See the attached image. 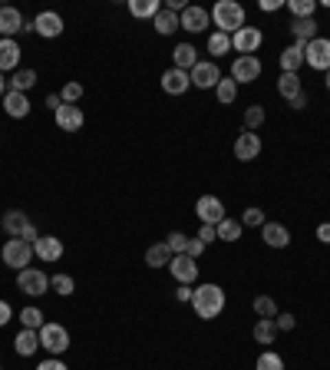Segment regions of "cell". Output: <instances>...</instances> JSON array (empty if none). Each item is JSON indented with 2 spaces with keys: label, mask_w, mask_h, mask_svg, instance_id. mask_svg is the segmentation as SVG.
Wrapping results in <instances>:
<instances>
[{
  "label": "cell",
  "mask_w": 330,
  "mask_h": 370,
  "mask_svg": "<svg viewBox=\"0 0 330 370\" xmlns=\"http://www.w3.org/2000/svg\"><path fill=\"white\" fill-rule=\"evenodd\" d=\"M212 20H214V27H218V34H228L234 36L241 27H248V20H245V7L238 3V0H218L212 10Z\"/></svg>",
  "instance_id": "cell-1"
},
{
  "label": "cell",
  "mask_w": 330,
  "mask_h": 370,
  "mask_svg": "<svg viewBox=\"0 0 330 370\" xmlns=\"http://www.w3.org/2000/svg\"><path fill=\"white\" fill-rule=\"evenodd\" d=\"M192 307L201 320H214L225 311V291L218 285H198L192 291Z\"/></svg>",
  "instance_id": "cell-2"
},
{
  "label": "cell",
  "mask_w": 330,
  "mask_h": 370,
  "mask_svg": "<svg viewBox=\"0 0 330 370\" xmlns=\"http://www.w3.org/2000/svg\"><path fill=\"white\" fill-rule=\"evenodd\" d=\"M0 258H3V265H7V268L23 271V268H30V261H33V245L30 241H23V238H7V245H3Z\"/></svg>",
  "instance_id": "cell-3"
},
{
  "label": "cell",
  "mask_w": 330,
  "mask_h": 370,
  "mask_svg": "<svg viewBox=\"0 0 330 370\" xmlns=\"http://www.w3.org/2000/svg\"><path fill=\"white\" fill-rule=\"evenodd\" d=\"M40 347H47L53 357H60L69 347V331L63 324H43L40 327Z\"/></svg>",
  "instance_id": "cell-4"
},
{
  "label": "cell",
  "mask_w": 330,
  "mask_h": 370,
  "mask_svg": "<svg viewBox=\"0 0 330 370\" xmlns=\"http://www.w3.org/2000/svg\"><path fill=\"white\" fill-rule=\"evenodd\" d=\"M16 287L23 294H30V298H40V294L50 291V278L36 268H23V271H16Z\"/></svg>",
  "instance_id": "cell-5"
},
{
  "label": "cell",
  "mask_w": 330,
  "mask_h": 370,
  "mask_svg": "<svg viewBox=\"0 0 330 370\" xmlns=\"http://www.w3.org/2000/svg\"><path fill=\"white\" fill-rule=\"evenodd\" d=\"M195 215L201 219V225H214V228H218V221L228 219V215H225V205H221L218 195H201L195 202Z\"/></svg>",
  "instance_id": "cell-6"
},
{
  "label": "cell",
  "mask_w": 330,
  "mask_h": 370,
  "mask_svg": "<svg viewBox=\"0 0 330 370\" xmlns=\"http://www.w3.org/2000/svg\"><path fill=\"white\" fill-rule=\"evenodd\" d=\"M304 63L314 69H327L330 73V40L327 36H317L304 47Z\"/></svg>",
  "instance_id": "cell-7"
},
{
  "label": "cell",
  "mask_w": 330,
  "mask_h": 370,
  "mask_svg": "<svg viewBox=\"0 0 330 370\" xmlns=\"http://www.w3.org/2000/svg\"><path fill=\"white\" fill-rule=\"evenodd\" d=\"M168 271H172V278L179 281V285H195L198 278V265L195 258H188V254H172V261H168Z\"/></svg>",
  "instance_id": "cell-8"
},
{
  "label": "cell",
  "mask_w": 330,
  "mask_h": 370,
  "mask_svg": "<svg viewBox=\"0 0 330 370\" xmlns=\"http://www.w3.org/2000/svg\"><path fill=\"white\" fill-rule=\"evenodd\" d=\"M208 23H212V14H208L205 7H185V10L179 14V27L182 30H188V34L208 30Z\"/></svg>",
  "instance_id": "cell-9"
},
{
  "label": "cell",
  "mask_w": 330,
  "mask_h": 370,
  "mask_svg": "<svg viewBox=\"0 0 330 370\" xmlns=\"http://www.w3.org/2000/svg\"><path fill=\"white\" fill-rule=\"evenodd\" d=\"M261 76V60L258 56H238L231 63V80L234 83H254Z\"/></svg>",
  "instance_id": "cell-10"
},
{
  "label": "cell",
  "mask_w": 330,
  "mask_h": 370,
  "mask_svg": "<svg viewBox=\"0 0 330 370\" xmlns=\"http://www.w3.org/2000/svg\"><path fill=\"white\" fill-rule=\"evenodd\" d=\"M192 76V86H198V89H214L218 86V80H221V69H218V63H212V60H198L195 69L188 73Z\"/></svg>",
  "instance_id": "cell-11"
},
{
  "label": "cell",
  "mask_w": 330,
  "mask_h": 370,
  "mask_svg": "<svg viewBox=\"0 0 330 370\" xmlns=\"http://www.w3.org/2000/svg\"><path fill=\"white\" fill-rule=\"evenodd\" d=\"M261 40H264V36H261V30H258V27H241L238 34L231 36V47L241 53V56H254V50L261 47Z\"/></svg>",
  "instance_id": "cell-12"
},
{
  "label": "cell",
  "mask_w": 330,
  "mask_h": 370,
  "mask_svg": "<svg viewBox=\"0 0 330 370\" xmlns=\"http://www.w3.org/2000/svg\"><path fill=\"white\" fill-rule=\"evenodd\" d=\"M53 116H56V126H60L63 133H80L82 122H86L82 109H80V106H73V102H63V106H60Z\"/></svg>",
  "instance_id": "cell-13"
},
{
  "label": "cell",
  "mask_w": 330,
  "mask_h": 370,
  "mask_svg": "<svg viewBox=\"0 0 330 370\" xmlns=\"http://www.w3.org/2000/svg\"><path fill=\"white\" fill-rule=\"evenodd\" d=\"M33 30L40 36H47V40H53V36L63 34V17H60L56 10H43V14L33 17Z\"/></svg>",
  "instance_id": "cell-14"
},
{
  "label": "cell",
  "mask_w": 330,
  "mask_h": 370,
  "mask_svg": "<svg viewBox=\"0 0 330 370\" xmlns=\"http://www.w3.org/2000/svg\"><path fill=\"white\" fill-rule=\"evenodd\" d=\"M261 155V139L258 133H241L234 139V159H241V162H251V159H258Z\"/></svg>",
  "instance_id": "cell-15"
},
{
  "label": "cell",
  "mask_w": 330,
  "mask_h": 370,
  "mask_svg": "<svg viewBox=\"0 0 330 370\" xmlns=\"http://www.w3.org/2000/svg\"><path fill=\"white\" fill-rule=\"evenodd\" d=\"M33 254L40 258V261H60L63 258V241L56 235H43L33 241Z\"/></svg>",
  "instance_id": "cell-16"
},
{
  "label": "cell",
  "mask_w": 330,
  "mask_h": 370,
  "mask_svg": "<svg viewBox=\"0 0 330 370\" xmlns=\"http://www.w3.org/2000/svg\"><path fill=\"white\" fill-rule=\"evenodd\" d=\"M188 86H192V76L185 73V69H165L162 73V89L168 96H182V93H188Z\"/></svg>",
  "instance_id": "cell-17"
},
{
  "label": "cell",
  "mask_w": 330,
  "mask_h": 370,
  "mask_svg": "<svg viewBox=\"0 0 330 370\" xmlns=\"http://www.w3.org/2000/svg\"><path fill=\"white\" fill-rule=\"evenodd\" d=\"M27 23H23V14L16 7H0V36L3 40H14V34H20Z\"/></svg>",
  "instance_id": "cell-18"
},
{
  "label": "cell",
  "mask_w": 330,
  "mask_h": 370,
  "mask_svg": "<svg viewBox=\"0 0 330 370\" xmlns=\"http://www.w3.org/2000/svg\"><path fill=\"white\" fill-rule=\"evenodd\" d=\"M261 238H264V245H267V248H287V245H291V232H287L280 221H264Z\"/></svg>",
  "instance_id": "cell-19"
},
{
  "label": "cell",
  "mask_w": 330,
  "mask_h": 370,
  "mask_svg": "<svg viewBox=\"0 0 330 370\" xmlns=\"http://www.w3.org/2000/svg\"><path fill=\"white\" fill-rule=\"evenodd\" d=\"M20 47H16V40H0V73L7 76V73H16L20 67Z\"/></svg>",
  "instance_id": "cell-20"
},
{
  "label": "cell",
  "mask_w": 330,
  "mask_h": 370,
  "mask_svg": "<svg viewBox=\"0 0 330 370\" xmlns=\"http://www.w3.org/2000/svg\"><path fill=\"white\" fill-rule=\"evenodd\" d=\"M0 225H3V232L10 238H23V232L30 228L33 221L27 219V212H20V208H14V212H7L3 219H0Z\"/></svg>",
  "instance_id": "cell-21"
},
{
  "label": "cell",
  "mask_w": 330,
  "mask_h": 370,
  "mask_svg": "<svg viewBox=\"0 0 330 370\" xmlns=\"http://www.w3.org/2000/svg\"><path fill=\"white\" fill-rule=\"evenodd\" d=\"M3 109H7V116L10 119H23L30 113V100H27V93H14V89H7V96H3Z\"/></svg>",
  "instance_id": "cell-22"
},
{
  "label": "cell",
  "mask_w": 330,
  "mask_h": 370,
  "mask_svg": "<svg viewBox=\"0 0 330 370\" xmlns=\"http://www.w3.org/2000/svg\"><path fill=\"white\" fill-rule=\"evenodd\" d=\"M172 60H175V69H185V73H192L198 63V50L192 43H179L175 50H172Z\"/></svg>",
  "instance_id": "cell-23"
},
{
  "label": "cell",
  "mask_w": 330,
  "mask_h": 370,
  "mask_svg": "<svg viewBox=\"0 0 330 370\" xmlns=\"http://www.w3.org/2000/svg\"><path fill=\"white\" fill-rule=\"evenodd\" d=\"M304 47L307 43H291L287 50L280 53V69L284 73H297V69L304 67Z\"/></svg>",
  "instance_id": "cell-24"
},
{
  "label": "cell",
  "mask_w": 330,
  "mask_h": 370,
  "mask_svg": "<svg viewBox=\"0 0 330 370\" xmlns=\"http://www.w3.org/2000/svg\"><path fill=\"white\" fill-rule=\"evenodd\" d=\"M152 27H155V34H162V36H172L175 30H182L179 27V14H172V10H159L155 17H152Z\"/></svg>",
  "instance_id": "cell-25"
},
{
  "label": "cell",
  "mask_w": 330,
  "mask_h": 370,
  "mask_svg": "<svg viewBox=\"0 0 330 370\" xmlns=\"http://www.w3.org/2000/svg\"><path fill=\"white\" fill-rule=\"evenodd\" d=\"M14 347H16V353H20V357H33V351L40 347V331H30V327H23V331L16 334Z\"/></svg>",
  "instance_id": "cell-26"
},
{
  "label": "cell",
  "mask_w": 330,
  "mask_h": 370,
  "mask_svg": "<svg viewBox=\"0 0 330 370\" xmlns=\"http://www.w3.org/2000/svg\"><path fill=\"white\" fill-rule=\"evenodd\" d=\"M291 34H294V43H311V40H317V20L314 17L294 20L291 23Z\"/></svg>",
  "instance_id": "cell-27"
},
{
  "label": "cell",
  "mask_w": 330,
  "mask_h": 370,
  "mask_svg": "<svg viewBox=\"0 0 330 370\" xmlns=\"http://www.w3.org/2000/svg\"><path fill=\"white\" fill-rule=\"evenodd\" d=\"M159 10H162V3H159V0H129V14L135 20H146V17L152 20Z\"/></svg>",
  "instance_id": "cell-28"
},
{
  "label": "cell",
  "mask_w": 330,
  "mask_h": 370,
  "mask_svg": "<svg viewBox=\"0 0 330 370\" xmlns=\"http://www.w3.org/2000/svg\"><path fill=\"white\" fill-rule=\"evenodd\" d=\"M172 261V252H168V245L165 241H159V245H148L146 252V265L148 268H165Z\"/></svg>",
  "instance_id": "cell-29"
},
{
  "label": "cell",
  "mask_w": 330,
  "mask_h": 370,
  "mask_svg": "<svg viewBox=\"0 0 330 370\" xmlns=\"http://www.w3.org/2000/svg\"><path fill=\"white\" fill-rule=\"evenodd\" d=\"M36 86V73L33 69H16L14 76L7 80V89H14V93H27Z\"/></svg>",
  "instance_id": "cell-30"
},
{
  "label": "cell",
  "mask_w": 330,
  "mask_h": 370,
  "mask_svg": "<svg viewBox=\"0 0 330 370\" xmlns=\"http://www.w3.org/2000/svg\"><path fill=\"white\" fill-rule=\"evenodd\" d=\"M278 93H280V96H284L287 102H291L297 93H304V89H300V76H297V73H280Z\"/></svg>",
  "instance_id": "cell-31"
},
{
  "label": "cell",
  "mask_w": 330,
  "mask_h": 370,
  "mask_svg": "<svg viewBox=\"0 0 330 370\" xmlns=\"http://www.w3.org/2000/svg\"><path fill=\"white\" fill-rule=\"evenodd\" d=\"M274 337H278V324L274 318H261L254 324V340L258 344H274Z\"/></svg>",
  "instance_id": "cell-32"
},
{
  "label": "cell",
  "mask_w": 330,
  "mask_h": 370,
  "mask_svg": "<svg viewBox=\"0 0 330 370\" xmlns=\"http://www.w3.org/2000/svg\"><path fill=\"white\" fill-rule=\"evenodd\" d=\"M214 93H218V102H221V106H231L234 96H238V83H234L231 76H221L218 86H214Z\"/></svg>",
  "instance_id": "cell-33"
},
{
  "label": "cell",
  "mask_w": 330,
  "mask_h": 370,
  "mask_svg": "<svg viewBox=\"0 0 330 370\" xmlns=\"http://www.w3.org/2000/svg\"><path fill=\"white\" fill-rule=\"evenodd\" d=\"M241 232H245V225H241L238 219L218 221V238H221V241H238V238H241Z\"/></svg>",
  "instance_id": "cell-34"
},
{
  "label": "cell",
  "mask_w": 330,
  "mask_h": 370,
  "mask_svg": "<svg viewBox=\"0 0 330 370\" xmlns=\"http://www.w3.org/2000/svg\"><path fill=\"white\" fill-rule=\"evenodd\" d=\"M287 10L294 14V20H307V17H314L317 3L314 0H287Z\"/></svg>",
  "instance_id": "cell-35"
},
{
  "label": "cell",
  "mask_w": 330,
  "mask_h": 370,
  "mask_svg": "<svg viewBox=\"0 0 330 370\" xmlns=\"http://www.w3.org/2000/svg\"><path fill=\"white\" fill-rule=\"evenodd\" d=\"M50 287H53L60 298H69V294L76 291V281H73L69 274H53V278H50Z\"/></svg>",
  "instance_id": "cell-36"
},
{
  "label": "cell",
  "mask_w": 330,
  "mask_h": 370,
  "mask_svg": "<svg viewBox=\"0 0 330 370\" xmlns=\"http://www.w3.org/2000/svg\"><path fill=\"white\" fill-rule=\"evenodd\" d=\"M231 50V36L228 34H212L208 36V53L212 56H225Z\"/></svg>",
  "instance_id": "cell-37"
},
{
  "label": "cell",
  "mask_w": 330,
  "mask_h": 370,
  "mask_svg": "<svg viewBox=\"0 0 330 370\" xmlns=\"http://www.w3.org/2000/svg\"><path fill=\"white\" fill-rule=\"evenodd\" d=\"M254 314H258V318H278V304H274V298H267V294L254 298Z\"/></svg>",
  "instance_id": "cell-38"
},
{
  "label": "cell",
  "mask_w": 330,
  "mask_h": 370,
  "mask_svg": "<svg viewBox=\"0 0 330 370\" xmlns=\"http://www.w3.org/2000/svg\"><path fill=\"white\" fill-rule=\"evenodd\" d=\"M20 320H23V327H30V331H40L47 320H43V311H36V307H23L20 311Z\"/></svg>",
  "instance_id": "cell-39"
},
{
  "label": "cell",
  "mask_w": 330,
  "mask_h": 370,
  "mask_svg": "<svg viewBox=\"0 0 330 370\" xmlns=\"http://www.w3.org/2000/svg\"><path fill=\"white\" fill-rule=\"evenodd\" d=\"M261 122H264V109H261V106H248V109H245V129H248V133L261 129Z\"/></svg>",
  "instance_id": "cell-40"
},
{
  "label": "cell",
  "mask_w": 330,
  "mask_h": 370,
  "mask_svg": "<svg viewBox=\"0 0 330 370\" xmlns=\"http://www.w3.org/2000/svg\"><path fill=\"white\" fill-rule=\"evenodd\" d=\"M254 370H284V360H280V357H278L274 351H264L261 357H258Z\"/></svg>",
  "instance_id": "cell-41"
},
{
  "label": "cell",
  "mask_w": 330,
  "mask_h": 370,
  "mask_svg": "<svg viewBox=\"0 0 330 370\" xmlns=\"http://www.w3.org/2000/svg\"><path fill=\"white\" fill-rule=\"evenodd\" d=\"M165 245H168V252H172V254H185V248H188V235L172 232V235L165 238Z\"/></svg>",
  "instance_id": "cell-42"
},
{
  "label": "cell",
  "mask_w": 330,
  "mask_h": 370,
  "mask_svg": "<svg viewBox=\"0 0 330 370\" xmlns=\"http://www.w3.org/2000/svg\"><path fill=\"white\" fill-rule=\"evenodd\" d=\"M241 225H245V228H261L264 225V212L261 208H245V215H241Z\"/></svg>",
  "instance_id": "cell-43"
},
{
  "label": "cell",
  "mask_w": 330,
  "mask_h": 370,
  "mask_svg": "<svg viewBox=\"0 0 330 370\" xmlns=\"http://www.w3.org/2000/svg\"><path fill=\"white\" fill-rule=\"evenodd\" d=\"M80 96H82V86H80V83H66L63 89H60V100H63V102H73V106L80 102Z\"/></svg>",
  "instance_id": "cell-44"
},
{
  "label": "cell",
  "mask_w": 330,
  "mask_h": 370,
  "mask_svg": "<svg viewBox=\"0 0 330 370\" xmlns=\"http://www.w3.org/2000/svg\"><path fill=\"white\" fill-rule=\"evenodd\" d=\"M198 241H201V245H205V248H208V245H212V241H218V228H214V225H201V228H198Z\"/></svg>",
  "instance_id": "cell-45"
},
{
  "label": "cell",
  "mask_w": 330,
  "mask_h": 370,
  "mask_svg": "<svg viewBox=\"0 0 330 370\" xmlns=\"http://www.w3.org/2000/svg\"><path fill=\"white\" fill-rule=\"evenodd\" d=\"M274 324H278V331H294L297 318H294V314H278V318H274Z\"/></svg>",
  "instance_id": "cell-46"
},
{
  "label": "cell",
  "mask_w": 330,
  "mask_h": 370,
  "mask_svg": "<svg viewBox=\"0 0 330 370\" xmlns=\"http://www.w3.org/2000/svg\"><path fill=\"white\" fill-rule=\"evenodd\" d=\"M201 252H205V245H201L198 238H188V248H185V254H188V258H201Z\"/></svg>",
  "instance_id": "cell-47"
},
{
  "label": "cell",
  "mask_w": 330,
  "mask_h": 370,
  "mask_svg": "<svg viewBox=\"0 0 330 370\" xmlns=\"http://www.w3.org/2000/svg\"><path fill=\"white\" fill-rule=\"evenodd\" d=\"M10 320H14V307L7 301H0V327H7Z\"/></svg>",
  "instance_id": "cell-48"
},
{
  "label": "cell",
  "mask_w": 330,
  "mask_h": 370,
  "mask_svg": "<svg viewBox=\"0 0 330 370\" xmlns=\"http://www.w3.org/2000/svg\"><path fill=\"white\" fill-rule=\"evenodd\" d=\"M36 370H66V364L60 360V357H50V360H43Z\"/></svg>",
  "instance_id": "cell-49"
},
{
  "label": "cell",
  "mask_w": 330,
  "mask_h": 370,
  "mask_svg": "<svg viewBox=\"0 0 330 370\" xmlns=\"http://www.w3.org/2000/svg\"><path fill=\"white\" fill-rule=\"evenodd\" d=\"M317 238H320L324 245H330V221H324V225H317Z\"/></svg>",
  "instance_id": "cell-50"
},
{
  "label": "cell",
  "mask_w": 330,
  "mask_h": 370,
  "mask_svg": "<svg viewBox=\"0 0 330 370\" xmlns=\"http://www.w3.org/2000/svg\"><path fill=\"white\" fill-rule=\"evenodd\" d=\"M175 298H179V301H192V287H188V285H182L179 291H175Z\"/></svg>",
  "instance_id": "cell-51"
},
{
  "label": "cell",
  "mask_w": 330,
  "mask_h": 370,
  "mask_svg": "<svg viewBox=\"0 0 330 370\" xmlns=\"http://www.w3.org/2000/svg\"><path fill=\"white\" fill-rule=\"evenodd\" d=\"M291 106H294V109H304V106H307V93H297L294 100H291Z\"/></svg>",
  "instance_id": "cell-52"
},
{
  "label": "cell",
  "mask_w": 330,
  "mask_h": 370,
  "mask_svg": "<svg viewBox=\"0 0 330 370\" xmlns=\"http://www.w3.org/2000/svg\"><path fill=\"white\" fill-rule=\"evenodd\" d=\"M280 7V0H261V10L264 14H271V10H278Z\"/></svg>",
  "instance_id": "cell-53"
},
{
  "label": "cell",
  "mask_w": 330,
  "mask_h": 370,
  "mask_svg": "<svg viewBox=\"0 0 330 370\" xmlns=\"http://www.w3.org/2000/svg\"><path fill=\"white\" fill-rule=\"evenodd\" d=\"M47 106H50V109H53V113H56V109H60V106H63V100H60V96H53V93H50V96H47Z\"/></svg>",
  "instance_id": "cell-54"
},
{
  "label": "cell",
  "mask_w": 330,
  "mask_h": 370,
  "mask_svg": "<svg viewBox=\"0 0 330 370\" xmlns=\"http://www.w3.org/2000/svg\"><path fill=\"white\" fill-rule=\"evenodd\" d=\"M3 93H7V76L0 73V96H3Z\"/></svg>",
  "instance_id": "cell-55"
},
{
  "label": "cell",
  "mask_w": 330,
  "mask_h": 370,
  "mask_svg": "<svg viewBox=\"0 0 330 370\" xmlns=\"http://www.w3.org/2000/svg\"><path fill=\"white\" fill-rule=\"evenodd\" d=\"M327 93H330V73H327Z\"/></svg>",
  "instance_id": "cell-56"
},
{
  "label": "cell",
  "mask_w": 330,
  "mask_h": 370,
  "mask_svg": "<svg viewBox=\"0 0 330 370\" xmlns=\"http://www.w3.org/2000/svg\"><path fill=\"white\" fill-rule=\"evenodd\" d=\"M0 370H3V367H0Z\"/></svg>",
  "instance_id": "cell-57"
}]
</instances>
